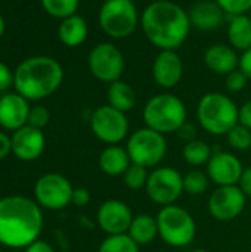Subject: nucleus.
Returning <instances> with one entry per match:
<instances>
[{
  "instance_id": "2f4dec72",
  "label": "nucleus",
  "mask_w": 251,
  "mask_h": 252,
  "mask_svg": "<svg viewBox=\"0 0 251 252\" xmlns=\"http://www.w3.org/2000/svg\"><path fill=\"white\" fill-rule=\"evenodd\" d=\"M228 16L244 15L251 10V0H215Z\"/></svg>"
},
{
  "instance_id": "0eeeda50",
  "label": "nucleus",
  "mask_w": 251,
  "mask_h": 252,
  "mask_svg": "<svg viewBox=\"0 0 251 252\" xmlns=\"http://www.w3.org/2000/svg\"><path fill=\"white\" fill-rule=\"evenodd\" d=\"M138 24H141V16L132 0H105L99 9V25L111 38L130 37Z\"/></svg>"
},
{
  "instance_id": "a211bd4d",
  "label": "nucleus",
  "mask_w": 251,
  "mask_h": 252,
  "mask_svg": "<svg viewBox=\"0 0 251 252\" xmlns=\"http://www.w3.org/2000/svg\"><path fill=\"white\" fill-rule=\"evenodd\" d=\"M30 105L19 93H6L0 97V126L6 130L16 131L27 126Z\"/></svg>"
},
{
  "instance_id": "2eb2a0df",
  "label": "nucleus",
  "mask_w": 251,
  "mask_h": 252,
  "mask_svg": "<svg viewBox=\"0 0 251 252\" xmlns=\"http://www.w3.org/2000/svg\"><path fill=\"white\" fill-rule=\"evenodd\" d=\"M207 174L210 180L217 186H234L238 185L244 173L243 162L231 152L217 151L213 152L207 162Z\"/></svg>"
},
{
  "instance_id": "72a5a7b5",
  "label": "nucleus",
  "mask_w": 251,
  "mask_h": 252,
  "mask_svg": "<svg viewBox=\"0 0 251 252\" xmlns=\"http://www.w3.org/2000/svg\"><path fill=\"white\" fill-rule=\"evenodd\" d=\"M225 86L229 92H234V93H238L241 90H244L249 84V77L238 68L232 72H229L228 75H225Z\"/></svg>"
},
{
  "instance_id": "a18cd8bd",
  "label": "nucleus",
  "mask_w": 251,
  "mask_h": 252,
  "mask_svg": "<svg viewBox=\"0 0 251 252\" xmlns=\"http://www.w3.org/2000/svg\"><path fill=\"white\" fill-rule=\"evenodd\" d=\"M132 1H135V0H132Z\"/></svg>"
},
{
  "instance_id": "412c9836",
  "label": "nucleus",
  "mask_w": 251,
  "mask_h": 252,
  "mask_svg": "<svg viewBox=\"0 0 251 252\" xmlns=\"http://www.w3.org/2000/svg\"><path fill=\"white\" fill-rule=\"evenodd\" d=\"M130 165H132V159L127 149L118 145L107 146L99 155V168L107 176L111 177L123 176Z\"/></svg>"
},
{
  "instance_id": "f03ea898",
  "label": "nucleus",
  "mask_w": 251,
  "mask_h": 252,
  "mask_svg": "<svg viewBox=\"0 0 251 252\" xmlns=\"http://www.w3.org/2000/svg\"><path fill=\"white\" fill-rule=\"evenodd\" d=\"M43 229L41 207L21 195L0 199V244L19 250L36 242Z\"/></svg>"
},
{
  "instance_id": "1a4fd4ad",
  "label": "nucleus",
  "mask_w": 251,
  "mask_h": 252,
  "mask_svg": "<svg viewBox=\"0 0 251 252\" xmlns=\"http://www.w3.org/2000/svg\"><path fill=\"white\" fill-rule=\"evenodd\" d=\"M90 130L108 146L118 145L129 136V120L124 112L111 105H102L90 115Z\"/></svg>"
},
{
  "instance_id": "9b49d317",
  "label": "nucleus",
  "mask_w": 251,
  "mask_h": 252,
  "mask_svg": "<svg viewBox=\"0 0 251 252\" xmlns=\"http://www.w3.org/2000/svg\"><path fill=\"white\" fill-rule=\"evenodd\" d=\"M145 190L148 198L157 205H173L185 192L183 176L173 167H157L149 173Z\"/></svg>"
},
{
  "instance_id": "f257e3e1",
  "label": "nucleus",
  "mask_w": 251,
  "mask_h": 252,
  "mask_svg": "<svg viewBox=\"0 0 251 252\" xmlns=\"http://www.w3.org/2000/svg\"><path fill=\"white\" fill-rule=\"evenodd\" d=\"M141 27L148 41L160 50H178L191 32V19L186 9L172 0L149 3L142 16Z\"/></svg>"
},
{
  "instance_id": "dca6fc26",
  "label": "nucleus",
  "mask_w": 251,
  "mask_h": 252,
  "mask_svg": "<svg viewBox=\"0 0 251 252\" xmlns=\"http://www.w3.org/2000/svg\"><path fill=\"white\" fill-rule=\"evenodd\" d=\"M183 77V62L176 50H160L152 63V78L161 89L176 87Z\"/></svg>"
},
{
  "instance_id": "cd10ccee",
  "label": "nucleus",
  "mask_w": 251,
  "mask_h": 252,
  "mask_svg": "<svg viewBox=\"0 0 251 252\" xmlns=\"http://www.w3.org/2000/svg\"><path fill=\"white\" fill-rule=\"evenodd\" d=\"M210 177L201 170H191L183 176V190L191 196H200L207 192L210 186Z\"/></svg>"
},
{
  "instance_id": "20e7f679",
  "label": "nucleus",
  "mask_w": 251,
  "mask_h": 252,
  "mask_svg": "<svg viewBox=\"0 0 251 252\" xmlns=\"http://www.w3.org/2000/svg\"><path fill=\"white\" fill-rule=\"evenodd\" d=\"M240 108L225 93L209 92L197 105V118L200 126L210 134L226 136L238 124Z\"/></svg>"
},
{
  "instance_id": "7c9ffc66",
  "label": "nucleus",
  "mask_w": 251,
  "mask_h": 252,
  "mask_svg": "<svg viewBox=\"0 0 251 252\" xmlns=\"http://www.w3.org/2000/svg\"><path fill=\"white\" fill-rule=\"evenodd\" d=\"M148 177H149L148 168H145L142 165H138V164H133V162L126 170V173L123 174L124 185L132 190L143 189L146 186V183H148Z\"/></svg>"
},
{
  "instance_id": "473e14b6",
  "label": "nucleus",
  "mask_w": 251,
  "mask_h": 252,
  "mask_svg": "<svg viewBox=\"0 0 251 252\" xmlns=\"http://www.w3.org/2000/svg\"><path fill=\"white\" fill-rule=\"evenodd\" d=\"M49 120H50L49 109L46 106L37 105V106H33L30 109V115H28V123L27 124L34 127V128L43 130L49 124Z\"/></svg>"
},
{
  "instance_id": "ea45409f",
  "label": "nucleus",
  "mask_w": 251,
  "mask_h": 252,
  "mask_svg": "<svg viewBox=\"0 0 251 252\" xmlns=\"http://www.w3.org/2000/svg\"><path fill=\"white\" fill-rule=\"evenodd\" d=\"M12 152V142L10 137L0 131V161L4 159Z\"/></svg>"
},
{
  "instance_id": "e433bc0d",
  "label": "nucleus",
  "mask_w": 251,
  "mask_h": 252,
  "mask_svg": "<svg viewBox=\"0 0 251 252\" xmlns=\"http://www.w3.org/2000/svg\"><path fill=\"white\" fill-rule=\"evenodd\" d=\"M238 123L251 130V99L241 105L238 114Z\"/></svg>"
},
{
  "instance_id": "37998d69",
  "label": "nucleus",
  "mask_w": 251,
  "mask_h": 252,
  "mask_svg": "<svg viewBox=\"0 0 251 252\" xmlns=\"http://www.w3.org/2000/svg\"><path fill=\"white\" fill-rule=\"evenodd\" d=\"M191 252H210V251H207V250H194V251H191Z\"/></svg>"
},
{
  "instance_id": "393cba45",
  "label": "nucleus",
  "mask_w": 251,
  "mask_h": 252,
  "mask_svg": "<svg viewBox=\"0 0 251 252\" xmlns=\"http://www.w3.org/2000/svg\"><path fill=\"white\" fill-rule=\"evenodd\" d=\"M107 97H108V105L124 114L132 111L136 105V93L133 87L123 80L108 84Z\"/></svg>"
},
{
  "instance_id": "5701e85b",
  "label": "nucleus",
  "mask_w": 251,
  "mask_h": 252,
  "mask_svg": "<svg viewBox=\"0 0 251 252\" xmlns=\"http://www.w3.org/2000/svg\"><path fill=\"white\" fill-rule=\"evenodd\" d=\"M58 34H59V40L65 46L77 47L86 41L87 34H89V27H87L86 19L75 13L72 16L62 19Z\"/></svg>"
},
{
  "instance_id": "f704fd0d",
  "label": "nucleus",
  "mask_w": 251,
  "mask_h": 252,
  "mask_svg": "<svg viewBox=\"0 0 251 252\" xmlns=\"http://www.w3.org/2000/svg\"><path fill=\"white\" fill-rule=\"evenodd\" d=\"M90 192L84 188H75L74 192H72V198H71V204L78 207V208H83V207H87L89 202H90Z\"/></svg>"
},
{
  "instance_id": "423d86ee",
  "label": "nucleus",
  "mask_w": 251,
  "mask_h": 252,
  "mask_svg": "<svg viewBox=\"0 0 251 252\" xmlns=\"http://www.w3.org/2000/svg\"><path fill=\"white\" fill-rule=\"evenodd\" d=\"M158 236L172 248H185L197 235V223L189 211L173 204L161 207L157 214Z\"/></svg>"
},
{
  "instance_id": "c03bdc74",
  "label": "nucleus",
  "mask_w": 251,
  "mask_h": 252,
  "mask_svg": "<svg viewBox=\"0 0 251 252\" xmlns=\"http://www.w3.org/2000/svg\"><path fill=\"white\" fill-rule=\"evenodd\" d=\"M249 15H250V18H251V10H250V12H249Z\"/></svg>"
},
{
  "instance_id": "4c0bfd02",
  "label": "nucleus",
  "mask_w": 251,
  "mask_h": 252,
  "mask_svg": "<svg viewBox=\"0 0 251 252\" xmlns=\"http://www.w3.org/2000/svg\"><path fill=\"white\" fill-rule=\"evenodd\" d=\"M238 186L241 188V190L246 193L247 198H251V167L244 168V173L241 176V180H240Z\"/></svg>"
},
{
  "instance_id": "c85d7f7f",
  "label": "nucleus",
  "mask_w": 251,
  "mask_h": 252,
  "mask_svg": "<svg viewBox=\"0 0 251 252\" xmlns=\"http://www.w3.org/2000/svg\"><path fill=\"white\" fill-rule=\"evenodd\" d=\"M78 3L80 0H41L44 10L50 16L59 19H65L68 16L75 15L78 9Z\"/></svg>"
},
{
  "instance_id": "a878e982",
  "label": "nucleus",
  "mask_w": 251,
  "mask_h": 252,
  "mask_svg": "<svg viewBox=\"0 0 251 252\" xmlns=\"http://www.w3.org/2000/svg\"><path fill=\"white\" fill-rule=\"evenodd\" d=\"M182 155L188 165L201 167V165H207V162L210 161V158L213 155V151L206 142L194 139L191 142H186V145L182 151Z\"/></svg>"
},
{
  "instance_id": "6ab92c4d",
  "label": "nucleus",
  "mask_w": 251,
  "mask_h": 252,
  "mask_svg": "<svg viewBox=\"0 0 251 252\" xmlns=\"http://www.w3.org/2000/svg\"><path fill=\"white\" fill-rule=\"evenodd\" d=\"M188 13L191 25L201 31H213L220 28L228 16L215 0H200L191 6Z\"/></svg>"
},
{
  "instance_id": "b1692460",
  "label": "nucleus",
  "mask_w": 251,
  "mask_h": 252,
  "mask_svg": "<svg viewBox=\"0 0 251 252\" xmlns=\"http://www.w3.org/2000/svg\"><path fill=\"white\" fill-rule=\"evenodd\" d=\"M127 235L139 245L145 247L149 245L155 241L158 236V224H157V217L151 214H139L135 216L132 220V224L129 227Z\"/></svg>"
},
{
  "instance_id": "f3484780",
  "label": "nucleus",
  "mask_w": 251,
  "mask_h": 252,
  "mask_svg": "<svg viewBox=\"0 0 251 252\" xmlns=\"http://www.w3.org/2000/svg\"><path fill=\"white\" fill-rule=\"evenodd\" d=\"M10 142H12V154L18 159L25 162L40 158L46 146V139L43 131L28 124L13 131Z\"/></svg>"
},
{
  "instance_id": "4be33fe9",
  "label": "nucleus",
  "mask_w": 251,
  "mask_h": 252,
  "mask_svg": "<svg viewBox=\"0 0 251 252\" xmlns=\"http://www.w3.org/2000/svg\"><path fill=\"white\" fill-rule=\"evenodd\" d=\"M228 41L237 52H246L251 47V18L249 13L235 15L228 22Z\"/></svg>"
},
{
  "instance_id": "79ce46f5",
  "label": "nucleus",
  "mask_w": 251,
  "mask_h": 252,
  "mask_svg": "<svg viewBox=\"0 0 251 252\" xmlns=\"http://www.w3.org/2000/svg\"><path fill=\"white\" fill-rule=\"evenodd\" d=\"M3 32H4V19H3V16L0 15V37L3 35Z\"/></svg>"
},
{
  "instance_id": "c9c22d12",
  "label": "nucleus",
  "mask_w": 251,
  "mask_h": 252,
  "mask_svg": "<svg viewBox=\"0 0 251 252\" xmlns=\"http://www.w3.org/2000/svg\"><path fill=\"white\" fill-rule=\"evenodd\" d=\"M13 84V74L10 72L9 66L0 62V92H6Z\"/></svg>"
},
{
  "instance_id": "58836bf2",
  "label": "nucleus",
  "mask_w": 251,
  "mask_h": 252,
  "mask_svg": "<svg viewBox=\"0 0 251 252\" xmlns=\"http://www.w3.org/2000/svg\"><path fill=\"white\" fill-rule=\"evenodd\" d=\"M240 69L251 80V47L240 56Z\"/></svg>"
},
{
  "instance_id": "a19ab883",
  "label": "nucleus",
  "mask_w": 251,
  "mask_h": 252,
  "mask_svg": "<svg viewBox=\"0 0 251 252\" xmlns=\"http://www.w3.org/2000/svg\"><path fill=\"white\" fill-rule=\"evenodd\" d=\"M25 252H55V250L44 241H36L25 248Z\"/></svg>"
},
{
  "instance_id": "f8f14e48",
  "label": "nucleus",
  "mask_w": 251,
  "mask_h": 252,
  "mask_svg": "<svg viewBox=\"0 0 251 252\" xmlns=\"http://www.w3.org/2000/svg\"><path fill=\"white\" fill-rule=\"evenodd\" d=\"M74 188L71 182L58 173H46L43 174L34 186L36 202L50 211H58L71 204Z\"/></svg>"
},
{
  "instance_id": "9d476101",
  "label": "nucleus",
  "mask_w": 251,
  "mask_h": 252,
  "mask_svg": "<svg viewBox=\"0 0 251 252\" xmlns=\"http://www.w3.org/2000/svg\"><path fill=\"white\" fill-rule=\"evenodd\" d=\"M124 68V55L112 43H99L89 53V69L101 83L111 84L121 80Z\"/></svg>"
},
{
  "instance_id": "aec40b11",
  "label": "nucleus",
  "mask_w": 251,
  "mask_h": 252,
  "mask_svg": "<svg viewBox=\"0 0 251 252\" xmlns=\"http://www.w3.org/2000/svg\"><path fill=\"white\" fill-rule=\"evenodd\" d=\"M204 63L212 72L228 75L229 72L240 68V56L232 46L217 43L212 44L204 52Z\"/></svg>"
},
{
  "instance_id": "c756f323",
  "label": "nucleus",
  "mask_w": 251,
  "mask_h": 252,
  "mask_svg": "<svg viewBox=\"0 0 251 252\" xmlns=\"http://www.w3.org/2000/svg\"><path fill=\"white\" fill-rule=\"evenodd\" d=\"M226 137L231 148L238 152L249 151L251 148V130L240 123L228 131Z\"/></svg>"
},
{
  "instance_id": "4468645a",
  "label": "nucleus",
  "mask_w": 251,
  "mask_h": 252,
  "mask_svg": "<svg viewBox=\"0 0 251 252\" xmlns=\"http://www.w3.org/2000/svg\"><path fill=\"white\" fill-rule=\"evenodd\" d=\"M133 217L130 207L120 199H108L98 210V224L107 236L127 233Z\"/></svg>"
},
{
  "instance_id": "bb28decb",
  "label": "nucleus",
  "mask_w": 251,
  "mask_h": 252,
  "mask_svg": "<svg viewBox=\"0 0 251 252\" xmlns=\"http://www.w3.org/2000/svg\"><path fill=\"white\" fill-rule=\"evenodd\" d=\"M98 252H139V245L127 235H111L107 236Z\"/></svg>"
},
{
  "instance_id": "ddd939ff",
  "label": "nucleus",
  "mask_w": 251,
  "mask_h": 252,
  "mask_svg": "<svg viewBox=\"0 0 251 252\" xmlns=\"http://www.w3.org/2000/svg\"><path fill=\"white\" fill-rule=\"evenodd\" d=\"M247 204V196L238 185L217 186L210 195L207 208L210 216L217 221H232L238 219Z\"/></svg>"
},
{
  "instance_id": "39448f33",
  "label": "nucleus",
  "mask_w": 251,
  "mask_h": 252,
  "mask_svg": "<svg viewBox=\"0 0 251 252\" xmlns=\"http://www.w3.org/2000/svg\"><path fill=\"white\" fill-rule=\"evenodd\" d=\"M188 111L180 97L172 93H160L152 96L143 108V121L146 127L170 134L179 131L186 124Z\"/></svg>"
},
{
  "instance_id": "6e6552de",
  "label": "nucleus",
  "mask_w": 251,
  "mask_h": 252,
  "mask_svg": "<svg viewBox=\"0 0 251 252\" xmlns=\"http://www.w3.org/2000/svg\"><path fill=\"white\" fill-rule=\"evenodd\" d=\"M126 149L133 164L152 168L166 158L167 140L164 134L149 127H143L129 136Z\"/></svg>"
},
{
  "instance_id": "7ed1b4c3",
  "label": "nucleus",
  "mask_w": 251,
  "mask_h": 252,
  "mask_svg": "<svg viewBox=\"0 0 251 252\" xmlns=\"http://www.w3.org/2000/svg\"><path fill=\"white\" fill-rule=\"evenodd\" d=\"M64 80V69L49 56H33L18 65L13 86L27 100H40L53 94Z\"/></svg>"
}]
</instances>
